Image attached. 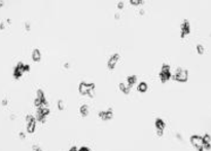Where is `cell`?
<instances>
[{
	"mask_svg": "<svg viewBox=\"0 0 211 151\" xmlns=\"http://www.w3.org/2000/svg\"><path fill=\"white\" fill-rule=\"evenodd\" d=\"M190 33V24L187 21H184L183 24H182V27H181V36L184 37L185 34Z\"/></svg>",
	"mask_w": 211,
	"mask_h": 151,
	"instance_id": "6da1fadb",
	"label": "cell"
},
{
	"mask_svg": "<svg viewBox=\"0 0 211 151\" xmlns=\"http://www.w3.org/2000/svg\"><path fill=\"white\" fill-rule=\"evenodd\" d=\"M120 58V56L118 55V53H115V55H113L111 58H110V60L108 61V66L110 67V69H112V68L114 67V65H115V63L118 62V59Z\"/></svg>",
	"mask_w": 211,
	"mask_h": 151,
	"instance_id": "7a4b0ae2",
	"label": "cell"
},
{
	"mask_svg": "<svg viewBox=\"0 0 211 151\" xmlns=\"http://www.w3.org/2000/svg\"><path fill=\"white\" fill-rule=\"evenodd\" d=\"M32 58L34 61H39L41 59V55H40V51L38 50H35L32 53Z\"/></svg>",
	"mask_w": 211,
	"mask_h": 151,
	"instance_id": "3957f363",
	"label": "cell"
},
{
	"mask_svg": "<svg viewBox=\"0 0 211 151\" xmlns=\"http://www.w3.org/2000/svg\"><path fill=\"white\" fill-rule=\"evenodd\" d=\"M197 50H198L199 53H203V52H204V47H203L202 45H198V46H197Z\"/></svg>",
	"mask_w": 211,
	"mask_h": 151,
	"instance_id": "277c9868",
	"label": "cell"
},
{
	"mask_svg": "<svg viewBox=\"0 0 211 151\" xmlns=\"http://www.w3.org/2000/svg\"><path fill=\"white\" fill-rule=\"evenodd\" d=\"M130 1H131V2H132L134 5H138V4H140L142 0H130Z\"/></svg>",
	"mask_w": 211,
	"mask_h": 151,
	"instance_id": "5b68a950",
	"label": "cell"
},
{
	"mask_svg": "<svg viewBox=\"0 0 211 151\" xmlns=\"http://www.w3.org/2000/svg\"><path fill=\"white\" fill-rule=\"evenodd\" d=\"M123 7H124V3L123 2H120V3H119V8L121 9V8H123Z\"/></svg>",
	"mask_w": 211,
	"mask_h": 151,
	"instance_id": "8992f818",
	"label": "cell"
},
{
	"mask_svg": "<svg viewBox=\"0 0 211 151\" xmlns=\"http://www.w3.org/2000/svg\"><path fill=\"white\" fill-rule=\"evenodd\" d=\"M2 4H3V2H2V0H0V6H2Z\"/></svg>",
	"mask_w": 211,
	"mask_h": 151,
	"instance_id": "52a82bcc",
	"label": "cell"
}]
</instances>
